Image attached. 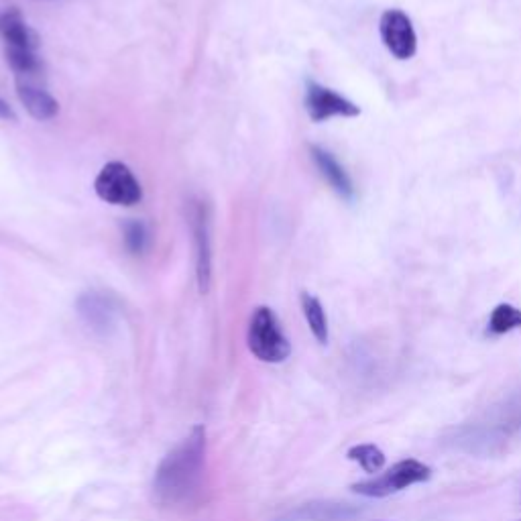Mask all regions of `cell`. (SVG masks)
Instances as JSON below:
<instances>
[{"label":"cell","instance_id":"7c38bea8","mask_svg":"<svg viewBox=\"0 0 521 521\" xmlns=\"http://www.w3.org/2000/svg\"><path fill=\"white\" fill-rule=\"evenodd\" d=\"M17 82V94L27 112L35 121H51L57 112H60V104L45 90L41 80H15Z\"/></svg>","mask_w":521,"mask_h":521},{"label":"cell","instance_id":"30bf717a","mask_svg":"<svg viewBox=\"0 0 521 521\" xmlns=\"http://www.w3.org/2000/svg\"><path fill=\"white\" fill-rule=\"evenodd\" d=\"M80 318L98 334H108L119 320V306L104 292H86L78 300Z\"/></svg>","mask_w":521,"mask_h":521},{"label":"cell","instance_id":"8fae6325","mask_svg":"<svg viewBox=\"0 0 521 521\" xmlns=\"http://www.w3.org/2000/svg\"><path fill=\"white\" fill-rule=\"evenodd\" d=\"M310 153H312V159H314L318 171L322 173V178L328 182V186H330L342 200L353 202V200H355L353 180H351L349 173H346V169L338 163V159H336L330 151H326V149H322V147H318V145H312V147H310Z\"/></svg>","mask_w":521,"mask_h":521},{"label":"cell","instance_id":"ac0fdd59","mask_svg":"<svg viewBox=\"0 0 521 521\" xmlns=\"http://www.w3.org/2000/svg\"><path fill=\"white\" fill-rule=\"evenodd\" d=\"M0 119H5V121H17V117H15V112L11 110V106L0 98Z\"/></svg>","mask_w":521,"mask_h":521},{"label":"cell","instance_id":"e0dca14e","mask_svg":"<svg viewBox=\"0 0 521 521\" xmlns=\"http://www.w3.org/2000/svg\"><path fill=\"white\" fill-rule=\"evenodd\" d=\"M149 228L147 224L139 222V220H131L125 224V247L133 253V255H143L149 247Z\"/></svg>","mask_w":521,"mask_h":521},{"label":"cell","instance_id":"277c9868","mask_svg":"<svg viewBox=\"0 0 521 521\" xmlns=\"http://www.w3.org/2000/svg\"><path fill=\"white\" fill-rule=\"evenodd\" d=\"M430 477H432V469L428 465H424V462L416 458H408V460H399L397 465H393L389 471H385L379 477L355 483L351 489L357 495L381 499L408 489L412 485L426 483L430 481Z\"/></svg>","mask_w":521,"mask_h":521},{"label":"cell","instance_id":"6da1fadb","mask_svg":"<svg viewBox=\"0 0 521 521\" xmlns=\"http://www.w3.org/2000/svg\"><path fill=\"white\" fill-rule=\"evenodd\" d=\"M208 438L204 426L192 432L159 462L153 477V497L161 507H186L202 491Z\"/></svg>","mask_w":521,"mask_h":521},{"label":"cell","instance_id":"52a82bcc","mask_svg":"<svg viewBox=\"0 0 521 521\" xmlns=\"http://www.w3.org/2000/svg\"><path fill=\"white\" fill-rule=\"evenodd\" d=\"M0 41L5 43L7 60H11L13 55H35L41 45L39 35L27 25L21 11L7 0H0Z\"/></svg>","mask_w":521,"mask_h":521},{"label":"cell","instance_id":"8992f818","mask_svg":"<svg viewBox=\"0 0 521 521\" xmlns=\"http://www.w3.org/2000/svg\"><path fill=\"white\" fill-rule=\"evenodd\" d=\"M379 35L385 49L399 62L412 60L418 53V33L408 13L387 9L379 19Z\"/></svg>","mask_w":521,"mask_h":521},{"label":"cell","instance_id":"2e32d148","mask_svg":"<svg viewBox=\"0 0 521 521\" xmlns=\"http://www.w3.org/2000/svg\"><path fill=\"white\" fill-rule=\"evenodd\" d=\"M346 458L357 462L365 473H371V475L379 473L385 467V454L375 444H357L346 452Z\"/></svg>","mask_w":521,"mask_h":521},{"label":"cell","instance_id":"7a4b0ae2","mask_svg":"<svg viewBox=\"0 0 521 521\" xmlns=\"http://www.w3.org/2000/svg\"><path fill=\"white\" fill-rule=\"evenodd\" d=\"M517 436H521V389L493 405L479 420L458 428L452 442L465 452L487 454L501 450Z\"/></svg>","mask_w":521,"mask_h":521},{"label":"cell","instance_id":"ba28073f","mask_svg":"<svg viewBox=\"0 0 521 521\" xmlns=\"http://www.w3.org/2000/svg\"><path fill=\"white\" fill-rule=\"evenodd\" d=\"M306 112L314 123H324L334 117H344V119H355L361 114V108L351 102L349 98H344L342 94L334 92L332 88H326L316 82H308L306 86Z\"/></svg>","mask_w":521,"mask_h":521},{"label":"cell","instance_id":"9a60e30c","mask_svg":"<svg viewBox=\"0 0 521 521\" xmlns=\"http://www.w3.org/2000/svg\"><path fill=\"white\" fill-rule=\"evenodd\" d=\"M521 328V310L511 304H499L493 308L487 324V334L503 336Z\"/></svg>","mask_w":521,"mask_h":521},{"label":"cell","instance_id":"4fadbf2b","mask_svg":"<svg viewBox=\"0 0 521 521\" xmlns=\"http://www.w3.org/2000/svg\"><path fill=\"white\" fill-rule=\"evenodd\" d=\"M357 515H361V509L353 505L320 501V503L302 505L300 509L292 511L281 521H349L355 519Z\"/></svg>","mask_w":521,"mask_h":521},{"label":"cell","instance_id":"5bb4252c","mask_svg":"<svg viewBox=\"0 0 521 521\" xmlns=\"http://www.w3.org/2000/svg\"><path fill=\"white\" fill-rule=\"evenodd\" d=\"M300 300H302V310H304L306 322H308L314 338L320 344H328V318H326L322 302L308 292H304Z\"/></svg>","mask_w":521,"mask_h":521},{"label":"cell","instance_id":"9c48e42d","mask_svg":"<svg viewBox=\"0 0 521 521\" xmlns=\"http://www.w3.org/2000/svg\"><path fill=\"white\" fill-rule=\"evenodd\" d=\"M192 233L196 245V279L200 294H208L212 279V249H210V214L208 206L196 202L192 206Z\"/></svg>","mask_w":521,"mask_h":521},{"label":"cell","instance_id":"d6986e66","mask_svg":"<svg viewBox=\"0 0 521 521\" xmlns=\"http://www.w3.org/2000/svg\"><path fill=\"white\" fill-rule=\"evenodd\" d=\"M519 521H521V519H519Z\"/></svg>","mask_w":521,"mask_h":521},{"label":"cell","instance_id":"5b68a950","mask_svg":"<svg viewBox=\"0 0 521 521\" xmlns=\"http://www.w3.org/2000/svg\"><path fill=\"white\" fill-rule=\"evenodd\" d=\"M94 190L102 202L112 206H135L143 200L139 180L121 161H110L100 169L94 182Z\"/></svg>","mask_w":521,"mask_h":521},{"label":"cell","instance_id":"3957f363","mask_svg":"<svg viewBox=\"0 0 521 521\" xmlns=\"http://www.w3.org/2000/svg\"><path fill=\"white\" fill-rule=\"evenodd\" d=\"M249 351L263 363H283L292 355V344H289L279 318L267 306H261L253 312L247 332Z\"/></svg>","mask_w":521,"mask_h":521}]
</instances>
